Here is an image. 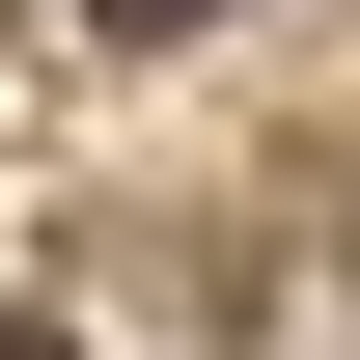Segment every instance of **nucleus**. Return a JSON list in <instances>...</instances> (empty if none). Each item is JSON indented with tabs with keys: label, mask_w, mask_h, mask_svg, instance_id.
<instances>
[{
	"label": "nucleus",
	"mask_w": 360,
	"mask_h": 360,
	"mask_svg": "<svg viewBox=\"0 0 360 360\" xmlns=\"http://www.w3.org/2000/svg\"><path fill=\"white\" fill-rule=\"evenodd\" d=\"M84 28H111V56H167V28H222V0H84Z\"/></svg>",
	"instance_id": "nucleus-1"
},
{
	"label": "nucleus",
	"mask_w": 360,
	"mask_h": 360,
	"mask_svg": "<svg viewBox=\"0 0 360 360\" xmlns=\"http://www.w3.org/2000/svg\"><path fill=\"white\" fill-rule=\"evenodd\" d=\"M0 360H56V305H0Z\"/></svg>",
	"instance_id": "nucleus-2"
}]
</instances>
